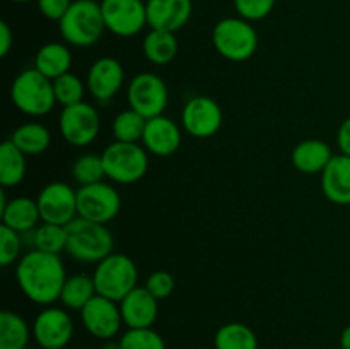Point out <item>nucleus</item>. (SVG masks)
Wrapping results in <instances>:
<instances>
[{"instance_id":"f257e3e1","label":"nucleus","mask_w":350,"mask_h":349,"mask_svg":"<svg viewBox=\"0 0 350 349\" xmlns=\"http://www.w3.org/2000/svg\"><path fill=\"white\" fill-rule=\"evenodd\" d=\"M16 279L27 300L36 305H51L60 300L67 274L60 257L33 248L17 262Z\"/></svg>"},{"instance_id":"f03ea898","label":"nucleus","mask_w":350,"mask_h":349,"mask_svg":"<svg viewBox=\"0 0 350 349\" xmlns=\"http://www.w3.org/2000/svg\"><path fill=\"white\" fill-rule=\"evenodd\" d=\"M62 38L77 48L92 47L106 31L101 3L96 0H74L58 23Z\"/></svg>"},{"instance_id":"7ed1b4c3","label":"nucleus","mask_w":350,"mask_h":349,"mask_svg":"<svg viewBox=\"0 0 350 349\" xmlns=\"http://www.w3.org/2000/svg\"><path fill=\"white\" fill-rule=\"evenodd\" d=\"M67 248L65 252L77 262L99 263L113 253V235L106 224L75 218L67 226Z\"/></svg>"},{"instance_id":"20e7f679","label":"nucleus","mask_w":350,"mask_h":349,"mask_svg":"<svg viewBox=\"0 0 350 349\" xmlns=\"http://www.w3.org/2000/svg\"><path fill=\"white\" fill-rule=\"evenodd\" d=\"M10 99L14 106L24 115L43 116L53 109L57 98L53 91V81L44 77L36 68H26L21 72L10 88Z\"/></svg>"},{"instance_id":"39448f33","label":"nucleus","mask_w":350,"mask_h":349,"mask_svg":"<svg viewBox=\"0 0 350 349\" xmlns=\"http://www.w3.org/2000/svg\"><path fill=\"white\" fill-rule=\"evenodd\" d=\"M212 43L217 53L231 62H245L258 48V33L243 17H224L212 29Z\"/></svg>"},{"instance_id":"423d86ee","label":"nucleus","mask_w":350,"mask_h":349,"mask_svg":"<svg viewBox=\"0 0 350 349\" xmlns=\"http://www.w3.org/2000/svg\"><path fill=\"white\" fill-rule=\"evenodd\" d=\"M92 279H94L96 291L99 296L120 303L130 291L137 287L139 270H137L135 262L129 255L111 253L96 266Z\"/></svg>"},{"instance_id":"0eeeda50","label":"nucleus","mask_w":350,"mask_h":349,"mask_svg":"<svg viewBox=\"0 0 350 349\" xmlns=\"http://www.w3.org/2000/svg\"><path fill=\"white\" fill-rule=\"evenodd\" d=\"M106 178L115 183L130 185L142 180L149 170V153L140 144L111 142L101 153Z\"/></svg>"},{"instance_id":"6e6552de","label":"nucleus","mask_w":350,"mask_h":349,"mask_svg":"<svg viewBox=\"0 0 350 349\" xmlns=\"http://www.w3.org/2000/svg\"><path fill=\"white\" fill-rule=\"evenodd\" d=\"M126 99L130 108L140 113L144 118L150 120L163 115L170 101V92L166 82L159 75L152 72H142L129 82Z\"/></svg>"},{"instance_id":"1a4fd4ad","label":"nucleus","mask_w":350,"mask_h":349,"mask_svg":"<svg viewBox=\"0 0 350 349\" xmlns=\"http://www.w3.org/2000/svg\"><path fill=\"white\" fill-rule=\"evenodd\" d=\"M58 127L65 142L74 147H85L99 135L101 118L94 106L81 101L62 109Z\"/></svg>"},{"instance_id":"9d476101","label":"nucleus","mask_w":350,"mask_h":349,"mask_svg":"<svg viewBox=\"0 0 350 349\" xmlns=\"http://www.w3.org/2000/svg\"><path fill=\"white\" fill-rule=\"evenodd\" d=\"M122 197L113 185L106 181L85 185L77 190L79 218L106 224L118 216Z\"/></svg>"},{"instance_id":"9b49d317","label":"nucleus","mask_w":350,"mask_h":349,"mask_svg":"<svg viewBox=\"0 0 350 349\" xmlns=\"http://www.w3.org/2000/svg\"><path fill=\"white\" fill-rule=\"evenodd\" d=\"M41 222L67 226L79 216L77 192L65 181H51L38 194Z\"/></svg>"},{"instance_id":"f8f14e48","label":"nucleus","mask_w":350,"mask_h":349,"mask_svg":"<svg viewBox=\"0 0 350 349\" xmlns=\"http://www.w3.org/2000/svg\"><path fill=\"white\" fill-rule=\"evenodd\" d=\"M106 29L120 38H132L147 26V5L142 0H103Z\"/></svg>"},{"instance_id":"ddd939ff","label":"nucleus","mask_w":350,"mask_h":349,"mask_svg":"<svg viewBox=\"0 0 350 349\" xmlns=\"http://www.w3.org/2000/svg\"><path fill=\"white\" fill-rule=\"evenodd\" d=\"M181 125L185 132L197 139H208L222 127V108L208 96H195L188 99L181 112Z\"/></svg>"},{"instance_id":"4468645a","label":"nucleus","mask_w":350,"mask_h":349,"mask_svg":"<svg viewBox=\"0 0 350 349\" xmlns=\"http://www.w3.org/2000/svg\"><path fill=\"white\" fill-rule=\"evenodd\" d=\"M82 324L85 331L96 339L111 341L120 332L123 325L120 303L96 294L88 305L81 310Z\"/></svg>"},{"instance_id":"2eb2a0df","label":"nucleus","mask_w":350,"mask_h":349,"mask_svg":"<svg viewBox=\"0 0 350 349\" xmlns=\"http://www.w3.org/2000/svg\"><path fill=\"white\" fill-rule=\"evenodd\" d=\"M74 335V322L62 308H44L33 322V337L43 349L65 348Z\"/></svg>"},{"instance_id":"dca6fc26","label":"nucleus","mask_w":350,"mask_h":349,"mask_svg":"<svg viewBox=\"0 0 350 349\" xmlns=\"http://www.w3.org/2000/svg\"><path fill=\"white\" fill-rule=\"evenodd\" d=\"M125 70L123 65L113 57H101L89 67L85 86L96 101L106 103L116 96L122 89Z\"/></svg>"},{"instance_id":"f3484780","label":"nucleus","mask_w":350,"mask_h":349,"mask_svg":"<svg viewBox=\"0 0 350 349\" xmlns=\"http://www.w3.org/2000/svg\"><path fill=\"white\" fill-rule=\"evenodd\" d=\"M120 311L129 328H149L159 313V300L146 286H137L120 301Z\"/></svg>"},{"instance_id":"a211bd4d","label":"nucleus","mask_w":350,"mask_h":349,"mask_svg":"<svg viewBox=\"0 0 350 349\" xmlns=\"http://www.w3.org/2000/svg\"><path fill=\"white\" fill-rule=\"evenodd\" d=\"M142 146L154 156L166 157L176 153L181 146V129L174 120L159 115L147 120Z\"/></svg>"},{"instance_id":"6ab92c4d","label":"nucleus","mask_w":350,"mask_h":349,"mask_svg":"<svg viewBox=\"0 0 350 349\" xmlns=\"http://www.w3.org/2000/svg\"><path fill=\"white\" fill-rule=\"evenodd\" d=\"M147 23L152 29L176 33L190 21L191 0H147Z\"/></svg>"},{"instance_id":"aec40b11","label":"nucleus","mask_w":350,"mask_h":349,"mask_svg":"<svg viewBox=\"0 0 350 349\" xmlns=\"http://www.w3.org/2000/svg\"><path fill=\"white\" fill-rule=\"evenodd\" d=\"M321 190L330 202L350 205V156L335 154L321 173Z\"/></svg>"},{"instance_id":"412c9836","label":"nucleus","mask_w":350,"mask_h":349,"mask_svg":"<svg viewBox=\"0 0 350 349\" xmlns=\"http://www.w3.org/2000/svg\"><path fill=\"white\" fill-rule=\"evenodd\" d=\"M2 216V224L14 231L21 233H33L38 228V222L41 221L40 207L38 202L29 197H14L7 202L3 209H0Z\"/></svg>"},{"instance_id":"4be33fe9","label":"nucleus","mask_w":350,"mask_h":349,"mask_svg":"<svg viewBox=\"0 0 350 349\" xmlns=\"http://www.w3.org/2000/svg\"><path fill=\"white\" fill-rule=\"evenodd\" d=\"M335 154L332 147L320 139H306L293 149V164L297 171L306 174L323 173Z\"/></svg>"},{"instance_id":"5701e85b","label":"nucleus","mask_w":350,"mask_h":349,"mask_svg":"<svg viewBox=\"0 0 350 349\" xmlns=\"http://www.w3.org/2000/svg\"><path fill=\"white\" fill-rule=\"evenodd\" d=\"M70 50L65 43H57V41L43 44L34 57V68L50 81H55L60 75L70 72Z\"/></svg>"},{"instance_id":"b1692460","label":"nucleus","mask_w":350,"mask_h":349,"mask_svg":"<svg viewBox=\"0 0 350 349\" xmlns=\"http://www.w3.org/2000/svg\"><path fill=\"white\" fill-rule=\"evenodd\" d=\"M142 51L154 65H166L174 60L178 53V40L174 33L164 29H152L142 41Z\"/></svg>"},{"instance_id":"393cba45","label":"nucleus","mask_w":350,"mask_h":349,"mask_svg":"<svg viewBox=\"0 0 350 349\" xmlns=\"http://www.w3.org/2000/svg\"><path fill=\"white\" fill-rule=\"evenodd\" d=\"M26 177V154L12 142L0 146V185L3 188L17 187Z\"/></svg>"},{"instance_id":"a878e982","label":"nucleus","mask_w":350,"mask_h":349,"mask_svg":"<svg viewBox=\"0 0 350 349\" xmlns=\"http://www.w3.org/2000/svg\"><path fill=\"white\" fill-rule=\"evenodd\" d=\"M33 328L19 313L3 310L0 313V349H26Z\"/></svg>"},{"instance_id":"bb28decb","label":"nucleus","mask_w":350,"mask_h":349,"mask_svg":"<svg viewBox=\"0 0 350 349\" xmlns=\"http://www.w3.org/2000/svg\"><path fill=\"white\" fill-rule=\"evenodd\" d=\"M10 140L23 151L26 156H36V154L44 153L50 147L51 135L50 130L40 122H27L23 123L14 130Z\"/></svg>"},{"instance_id":"cd10ccee","label":"nucleus","mask_w":350,"mask_h":349,"mask_svg":"<svg viewBox=\"0 0 350 349\" xmlns=\"http://www.w3.org/2000/svg\"><path fill=\"white\" fill-rule=\"evenodd\" d=\"M98 294L92 276L88 274H74L67 277L62 289L60 301L68 310H82L92 298Z\"/></svg>"},{"instance_id":"c85d7f7f","label":"nucleus","mask_w":350,"mask_h":349,"mask_svg":"<svg viewBox=\"0 0 350 349\" xmlns=\"http://www.w3.org/2000/svg\"><path fill=\"white\" fill-rule=\"evenodd\" d=\"M215 349H258L256 334L241 322L222 325L214 335Z\"/></svg>"},{"instance_id":"c756f323","label":"nucleus","mask_w":350,"mask_h":349,"mask_svg":"<svg viewBox=\"0 0 350 349\" xmlns=\"http://www.w3.org/2000/svg\"><path fill=\"white\" fill-rule=\"evenodd\" d=\"M147 118H144L140 113H137L135 109L129 108L120 112L118 115L113 120V135L115 140L118 142H132L139 144L142 142L144 130H146Z\"/></svg>"},{"instance_id":"7c9ffc66","label":"nucleus","mask_w":350,"mask_h":349,"mask_svg":"<svg viewBox=\"0 0 350 349\" xmlns=\"http://www.w3.org/2000/svg\"><path fill=\"white\" fill-rule=\"evenodd\" d=\"M33 248L60 255L67 248V228L51 222H41L33 231Z\"/></svg>"},{"instance_id":"2f4dec72","label":"nucleus","mask_w":350,"mask_h":349,"mask_svg":"<svg viewBox=\"0 0 350 349\" xmlns=\"http://www.w3.org/2000/svg\"><path fill=\"white\" fill-rule=\"evenodd\" d=\"M72 177L81 187L103 181V178H106V170L101 154L88 153L79 156L72 164Z\"/></svg>"},{"instance_id":"473e14b6","label":"nucleus","mask_w":350,"mask_h":349,"mask_svg":"<svg viewBox=\"0 0 350 349\" xmlns=\"http://www.w3.org/2000/svg\"><path fill=\"white\" fill-rule=\"evenodd\" d=\"M85 88L88 86H84L82 79L72 72H67V74L60 75L53 81L55 98H57L58 105H62L64 108L81 103L84 98Z\"/></svg>"},{"instance_id":"72a5a7b5","label":"nucleus","mask_w":350,"mask_h":349,"mask_svg":"<svg viewBox=\"0 0 350 349\" xmlns=\"http://www.w3.org/2000/svg\"><path fill=\"white\" fill-rule=\"evenodd\" d=\"M118 342L122 349H166L164 339L152 327L129 328Z\"/></svg>"},{"instance_id":"f704fd0d","label":"nucleus","mask_w":350,"mask_h":349,"mask_svg":"<svg viewBox=\"0 0 350 349\" xmlns=\"http://www.w3.org/2000/svg\"><path fill=\"white\" fill-rule=\"evenodd\" d=\"M21 248H23L21 233L3 224L0 226V263L3 267H9L10 263L19 262Z\"/></svg>"},{"instance_id":"c9c22d12","label":"nucleus","mask_w":350,"mask_h":349,"mask_svg":"<svg viewBox=\"0 0 350 349\" xmlns=\"http://www.w3.org/2000/svg\"><path fill=\"white\" fill-rule=\"evenodd\" d=\"M277 0H234V9L239 17L255 23L269 16L275 7Z\"/></svg>"},{"instance_id":"e433bc0d","label":"nucleus","mask_w":350,"mask_h":349,"mask_svg":"<svg viewBox=\"0 0 350 349\" xmlns=\"http://www.w3.org/2000/svg\"><path fill=\"white\" fill-rule=\"evenodd\" d=\"M146 287L157 300H166L174 291V277L167 270H156L146 281Z\"/></svg>"},{"instance_id":"4c0bfd02","label":"nucleus","mask_w":350,"mask_h":349,"mask_svg":"<svg viewBox=\"0 0 350 349\" xmlns=\"http://www.w3.org/2000/svg\"><path fill=\"white\" fill-rule=\"evenodd\" d=\"M72 2L74 0H36L40 12L46 19L57 21V23H60V19L65 16V12L72 5Z\"/></svg>"},{"instance_id":"58836bf2","label":"nucleus","mask_w":350,"mask_h":349,"mask_svg":"<svg viewBox=\"0 0 350 349\" xmlns=\"http://www.w3.org/2000/svg\"><path fill=\"white\" fill-rule=\"evenodd\" d=\"M337 146L342 154L350 156V116L342 122L340 129L337 132Z\"/></svg>"},{"instance_id":"ea45409f","label":"nucleus","mask_w":350,"mask_h":349,"mask_svg":"<svg viewBox=\"0 0 350 349\" xmlns=\"http://www.w3.org/2000/svg\"><path fill=\"white\" fill-rule=\"evenodd\" d=\"M14 44V34L5 21L0 23V57H7Z\"/></svg>"},{"instance_id":"a19ab883","label":"nucleus","mask_w":350,"mask_h":349,"mask_svg":"<svg viewBox=\"0 0 350 349\" xmlns=\"http://www.w3.org/2000/svg\"><path fill=\"white\" fill-rule=\"evenodd\" d=\"M340 348L342 349H350V325L344 328L340 335Z\"/></svg>"},{"instance_id":"79ce46f5","label":"nucleus","mask_w":350,"mask_h":349,"mask_svg":"<svg viewBox=\"0 0 350 349\" xmlns=\"http://www.w3.org/2000/svg\"><path fill=\"white\" fill-rule=\"evenodd\" d=\"M101 349H122L120 348V342H113V341H106L105 346Z\"/></svg>"},{"instance_id":"37998d69","label":"nucleus","mask_w":350,"mask_h":349,"mask_svg":"<svg viewBox=\"0 0 350 349\" xmlns=\"http://www.w3.org/2000/svg\"><path fill=\"white\" fill-rule=\"evenodd\" d=\"M10 2H16V3H26V2H31V0H10Z\"/></svg>"},{"instance_id":"c03bdc74","label":"nucleus","mask_w":350,"mask_h":349,"mask_svg":"<svg viewBox=\"0 0 350 349\" xmlns=\"http://www.w3.org/2000/svg\"><path fill=\"white\" fill-rule=\"evenodd\" d=\"M26 349H33V348H29V346H27V348Z\"/></svg>"},{"instance_id":"a18cd8bd","label":"nucleus","mask_w":350,"mask_h":349,"mask_svg":"<svg viewBox=\"0 0 350 349\" xmlns=\"http://www.w3.org/2000/svg\"><path fill=\"white\" fill-rule=\"evenodd\" d=\"M58 349H65V348H58Z\"/></svg>"}]
</instances>
